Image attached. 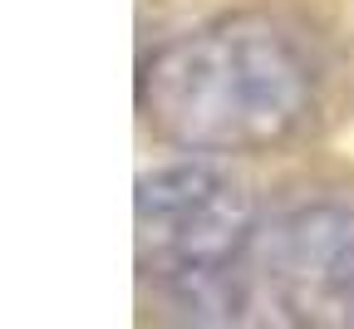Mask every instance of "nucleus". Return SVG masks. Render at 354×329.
<instances>
[{
	"label": "nucleus",
	"instance_id": "1",
	"mask_svg": "<svg viewBox=\"0 0 354 329\" xmlns=\"http://www.w3.org/2000/svg\"><path fill=\"white\" fill-rule=\"evenodd\" d=\"M315 69L266 15H221L138 64V113L183 153L276 148L310 118Z\"/></svg>",
	"mask_w": 354,
	"mask_h": 329
},
{
	"label": "nucleus",
	"instance_id": "2",
	"mask_svg": "<svg viewBox=\"0 0 354 329\" xmlns=\"http://www.w3.org/2000/svg\"><path fill=\"white\" fill-rule=\"evenodd\" d=\"M133 241L143 275L197 319H241V261L256 241V207L232 172L197 158L148 172L133 202Z\"/></svg>",
	"mask_w": 354,
	"mask_h": 329
},
{
	"label": "nucleus",
	"instance_id": "3",
	"mask_svg": "<svg viewBox=\"0 0 354 329\" xmlns=\"http://www.w3.org/2000/svg\"><path fill=\"white\" fill-rule=\"evenodd\" d=\"M241 280L295 324H354V212L295 207L256 226Z\"/></svg>",
	"mask_w": 354,
	"mask_h": 329
}]
</instances>
